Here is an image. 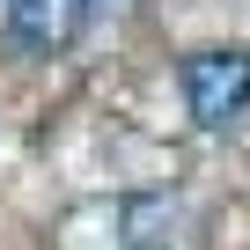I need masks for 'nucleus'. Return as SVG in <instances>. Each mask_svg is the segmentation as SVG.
Segmentation results:
<instances>
[{"label": "nucleus", "instance_id": "obj_1", "mask_svg": "<svg viewBox=\"0 0 250 250\" xmlns=\"http://www.w3.org/2000/svg\"><path fill=\"white\" fill-rule=\"evenodd\" d=\"M184 103L199 125H228L250 110V59L243 52H191L184 59Z\"/></svg>", "mask_w": 250, "mask_h": 250}, {"label": "nucleus", "instance_id": "obj_2", "mask_svg": "<svg viewBox=\"0 0 250 250\" xmlns=\"http://www.w3.org/2000/svg\"><path fill=\"white\" fill-rule=\"evenodd\" d=\"M88 0H8V30L22 52H66L81 37Z\"/></svg>", "mask_w": 250, "mask_h": 250}, {"label": "nucleus", "instance_id": "obj_3", "mask_svg": "<svg viewBox=\"0 0 250 250\" xmlns=\"http://www.w3.org/2000/svg\"><path fill=\"white\" fill-rule=\"evenodd\" d=\"M177 206L169 199H133V206H125V250H169L177 235Z\"/></svg>", "mask_w": 250, "mask_h": 250}]
</instances>
